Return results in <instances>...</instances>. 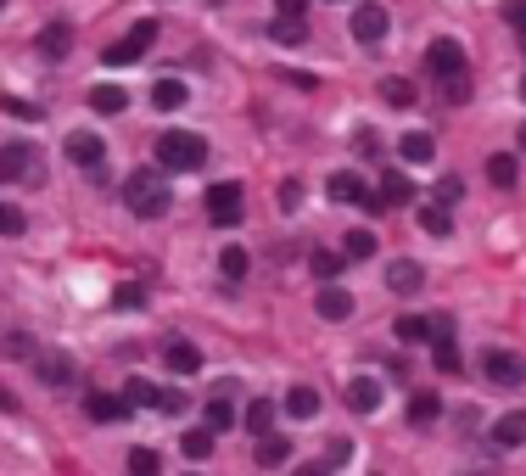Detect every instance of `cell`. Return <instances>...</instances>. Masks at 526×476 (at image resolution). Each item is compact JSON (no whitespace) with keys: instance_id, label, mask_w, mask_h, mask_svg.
<instances>
[{"instance_id":"cell-14","label":"cell","mask_w":526,"mask_h":476,"mask_svg":"<svg viewBox=\"0 0 526 476\" xmlns=\"http://www.w3.org/2000/svg\"><path fill=\"white\" fill-rule=\"evenodd\" d=\"M84 415L95 426H112V421H129V403L112 398V393H84Z\"/></svg>"},{"instance_id":"cell-16","label":"cell","mask_w":526,"mask_h":476,"mask_svg":"<svg viewBox=\"0 0 526 476\" xmlns=\"http://www.w3.org/2000/svg\"><path fill=\"white\" fill-rule=\"evenodd\" d=\"M325 190H331V202H358V208H365V197H370V185L358 180L353 169H336L331 180H325Z\"/></svg>"},{"instance_id":"cell-48","label":"cell","mask_w":526,"mask_h":476,"mask_svg":"<svg viewBox=\"0 0 526 476\" xmlns=\"http://www.w3.org/2000/svg\"><path fill=\"white\" fill-rule=\"evenodd\" d=\"M6 354H12V359H34V342H28L23 331H12V336H6Z\"/></svg>"},{"instance_id":"cell-18","label":"cell","mask_w":526,"mask_h":476,"mask_svg":"<svg viewBox=\"0 0 526 476\" xmlns=\"http://www.w3.org/2000/svg\"><path fill=\"white\" fill-rule=\"evenodd\" d=\"M162 364H169L174 375H196V370H202V354H196V342L174 336L169 347H162Z\"/></svg>"},{"instance_id":"cell-37","label":"cell","mask_w":526,"mask_h":476,"mask_svg":"<svg viewBox=\"0 0 526 476\" xmlns=\"http://www.w3.org/2000/svg\"><path fill=\"white\" fill-rule=\"evenodd\" d=\"M437 347H432V359H437V370L443 375H459V347H453V336H432Z\"/></svg>"},{"instance_id":"cell-51","label":"cell","mask_w":526,"mask_h":476,"mask_svg":"<svg viewBox=\"0 0 526 476\" xmlns=\"http://www.w3.org/2000/svg\"><path fill=\"white\" fill-rule=\"evenodd\" d=\"M280 17H308V0H275Z\"/></svg>"},{"instance_id":"cell-21","label":"cell","mask_w":526,"mask_h":476,"mask_svg":"<svg viewBox=\"0 0 526 476\" xmlns=\"http://www.w3.org/2000/svg\"><path fill=\"white\" fill-rule=\"evenodd\" d=\"M398 157H404V163H432V157H437V141L425 135V130H409V135L398 141Z\"/></svg>"},{"instance_id":"cell-31","label":"cell","mask_w":526,"mask_h":476,"mask_svg":"<svg viewBox=\"0 0 526 476\" xmlns=\"http://www.w3.org/2000/svg\"><path fill=\"white\" fill-rule=\"evenodd\" d=\"M414 79H398V73H392V79H381V102L386 107H414Z\"/></svg>"},{"instance_id":"cell-12","label":"cell","mask_w":526,"mask_h":476,"mask_svg":"<svg viewBox=\"0 0 526 476\" xmlns=\"http://www.w3.org/2000/svg\"><path fill=\"white\" fill-rule=\"evenodd\" d=\"M347 409H353V415H375V409H381V381L375 375H353L347 381Z\"/></svg>"},{"instance_id":"cell-6","label":"cell","mask_w":526,"mask_h":476,"mask_svg":"<svg viewBox=\"0 0 526 476\" xmlns=\"http://www.w3.org/2000/svg\"><path fill=\"white\" fill-rule=\"evenodd\" d=\"M241 213H247V202H241V185H236V180H224V185L208 190V219H213L219 230L241 225Z\"/></svg>"},{"instance_id":"cell-5","label":"cell","mask_w":526,"mask_h":476,"mask_svg":"<svg viewBox=\"0 0 526 476\" xmlns=\"http://www.w3.org/2000/svg\"><path fill=\"white\" fill-rule=\"evenodd\" d=\"M347 28H353V40H358V45H381V40H386V28H392V17H386V6H375V0H358L353 17H347Z\"/></svg>"},{"instance_id":"cell-26","label":"cell","mask_w":526,"mask_h":476,"mask_svg":"<svg viewBox=\"0 0 526 476\" xmlns=\"http://www.w3.org/2000/svg\"><path fill=\"white\" fill-rule=\"evenodd\" d=\"M275 415H280V409H275L269 398H258V403L247 409V415H241V426H247L252 437H269V432H275Z\"/></svg>"},{"instance_id":"cell-1","label":"cell","mask_w":526,"mask_h":476,"mask_svg":"<svg viewBox=\"0 0 526 476\" xmlns=\"http://www.w3.org/2000/svg\"><path fill=\"white\" fill-rule=\"evenodd\" d=\"M208 163V141L196 135V130H169V135H157V169H169V174H196Z\"/></svg>"},{"instance_id":"cell-28","label":"cell","mask_w":526,"mask_h":476,"mask_svg":"<svg viewBox=\"0 0 526 476\" xmlns=\"http://www.w3.org/2000/svg\"><path fill=\"white\" fill-rule=\"evenodd\" d=\"M342 258H347V264L375 258V230H347V236H342Z\"/></svg>"},{"instance_id":"cell-7","label":"cell","mask_w":526,"mask_h":476,"mask_svg":"<svg viewBox=\"0 0 526 476\" xmlns=\"http://www.w3.org/2000/svg\"><path fill=\"white\" fill-rule=\"evenodd\" d=\"M34 375L45 387H73L79 364H73V354H62V347H34Z\"/></svg>"},{"instance_id":"cell-10","label":"cell","mask_w":526,"mask_h":476,"mask_svg":"<svg viewBox=\"0 0 526 476\" xmlns=\"http://www.w3.org/2000/svg\"><path fill=\"white\" fill-rule=\"evenodd\" d=\"M68 51H73V23L68 17H51L40 28V62H68Z\"/></svg>"},{"instance_id":"cell-3","label":"cell","mask_w":526,"mask_h":476,"mask_svg":"<svg viewBox=\"0 0 526 476\" xmlns=\"http://www.w3.org/2000/svg\"><path fill=\"white\" fill-rule=\"evenodd\" d=\"M482 375L492 381V387H521L526 381V359L521 354H510V347H482Z\"/></svg>"},{"instance_id":"cell-33","label":"cell","mask_w":526,"mask_h":476,"mask_svg":"<svg viewBox=\"0 0 526 476\" xmlns=\"http://www.w3.org/2000/svg\"><path fill=\"white\" fill-rule=\"evenodd\" d=\"M342 264H347V258H342V252H331V247H314V252H308V269L319 275V286H325V280H336Z\"/></svg>"},{"instance_id":"cell-30","label":"cell","mask_w":526,"mask_h":476,"mask_svg":"<svg viewBox=\"0 0 526 476\" xmlns=\"http://www.w3.org/2000/svg\"><path fill=\"white\" fill-rule=\"evenodd\" d=\"M286 460H291V437L286 432L258 437V465H286Z\"/></svg>"},{"instance_id":"cell-19","label":"cell","mask_w":526,"mask_h":476,"mask_svg":"<svg viewBox=\"0 0 526 476\" xmlns=\"http://www.w3.org/2000/svg\"><path fill=\"white\" fill-rule=\"evenodd\" d=\"M286 415L291 421H314L319 415V387H303V381H297V387L286 393Z\"/></svg>"},{"instance_id":"cell-40","label":"cell","mask_w":526,"mask_h":476,"mask_svg":"<svg viewBox=\"0 0 526 476\" xmlns=\"http://www.w3.org/2000/svg\"><path fill=\"white\" fill-rule=\"evenodd\" d=\"M219 269H224V280H241V275H247V252H241V247H224V252H219Z\"/></svg>"},{"instance_id":"cell-23","label":"cell","mask_w":526,"mask_h":476,"mask_svg":"<svg viewBox=\"0 0 526 476\" xmlns=\"http://www.w3.org/2000/svg\"><path fill=\"white\" fill-rule=\"evenodd\" d=\"M409 197H414V180L398 174V169H386V174H381V202H386V208H404Z\"/></svg>"},{"instance_id":"cell-8","label":"cell","mask_w":526,"mask_h":476,"mask_svg":"<svg viewBox=\"0 0 526 476\" xmlns=\"http://www.w3.org/2000/svg\"><path fill=\"white\" fill-rule=\"evenodd\" d=\"M425 73H432V79L471 73L465 68V45H459V40H432V45H425Z\"/></svg>"},{"instance_id":"cell-55","label":"cell","mask_w":526,"mask_h":476,"mask_svg":"<svg viewBox=\"0 0 526 476\" xmlns=\"http://www.w3.org/2000/svg\"><path fill=\"white\" fill-rule=\"evenodd\" d=\"M185 476H202V471H185Z\"/></svg>"},{"instance_id":"cell-2","label":"cell","mask_w":526,"mask_h":476,"mask_svg":"<svg viewBox=\"0 0 526 476\" xmlns=\"http://www.w3.org/2000/svg\"><path fill=\"white\" fill-rule=\"evenodd\" d=\"M123 202H129L135 219H162V213H169V185H162L151 169H135L123 180Z\"/></svg>"},{"instance_id":"cell-20","label":"cell","mask_w":526,"mask_h":476,"mask_svg":"<svg viewBox=\"0 0 526 476\" xmlns=\"http://www.w3.org/2000/svg\"><path fill=\"white\" fill-rule=\"evenodd\" d=\"M487 180L499 185V190H510V185L521 180V157H515V151H492V157H487Z\"/></svg>"},{"instance_id":"cell-38","label":"cell","mask_w":526,"mask_h":476,"mask_svg":"<svg viewBox=\"0 0 526 476\" xmlns=\"http://www.w3.org/2000/svg\"><path fill=\"white\" fill-rule=\"evenodd\" d=\"M392 331H398V342H425V336H432V320H420V314H404V320L392 325Z\"/></svg>"},{"instance_id":"cell-46","label":"cell","mask_w":526,"mask_h":476,"mask_svg":"<svg viewBox=\"0 0 526 476\" xmlns=\"http://www.w3.org/2000/svg\"><path fill=\"white\" fill-rule=\"evenodd\" d=\"M499 12H504V23H510V28H521V34H526V0H504Z\"/></svg>"},{"instance_id":"cell-42","label":"cell","mask_w":526,"mask_h":476,"mask_svg":"<svg viewBox=\"0 0 526 476\" xmlns=\"http://www.w3.org/2000/svg\"><path fill=\"white\" fill-rule=\"evenodd\" d=\"M28 230V219H23V208H12V202H0V236H23Z\"/></svg>"},{"instance_id":"cell-9","label":"cell","mask_w":526,"mask_h":476,"mask_svg":"<svg viewBox=\"0 0 526 476\" xmlns=\"http://www.w3.org/2000/svg\"><path fill=\"white\" fill-rule=\"evenodd\" d=\"M314 308H319V320L342 325V320H353V292H347V286H336V280H325L319 292H314Z\"/></svg>"},{"instance_id":"cell-53","label":"cell","mask_w":526,"mask_h":476,"mask_svg":"<svg viewBox=\"0 0 526 476\" xmlns=\"http://www.w3.org/2000/svg\"><path fill=\"white\" fill-rule=\"evenodd\" d=\"M291 476H331V465H297Z\"/></svg>"},{"instance_id":"cell-27","label":"cell","mask_w":526,"mask_h":476,"mask_svg":"<svg viewBox=\"0 0 526 476\" xmlns=\"http://www.w3.org/2000/svg\"><path fill=\"white\" fill-rule=\"evenodd\" d=\"M269 40L275 45H303L308 40V17H275L269 23Z\"/></svg>"},{"instance_id":"cell-41","label":"cell","mask_w":526,"mask_h":476,"mask_svg":"<svg viewBox=\"0 0 526 476\" xmlns=\"http://www.w3.org/2000/svg\"><path fill=\"white\" fill-rule=\"evenodd\" d=\"M432 197H437V208H453L459 197H465V180H459V174H448V180H437V190H432Z\"/></svg>"},{"instance_id":"cell-39","label":"cell","mask_w":526,"mask_h":476,"mask_svg":"<svg viewBox=\"0 0 526 476\" xmlns=\"http://www.w3.org/2000/svg\"><path fill=\"white\" fill-rule=\"evenodd\" d=\"M151 409H157V415H185V409H190V398H185V393H180V387H162V393H157V403H151Z\"/></svg>"},{"instance_id":"cell-35","label":"cell","mask_w":526,"mask_h":476,"mask_svg":"<svg viewBox=\"0 0 526 476\" xmlns=\"http://www.w3.org/2000/svg\"><path fill=\"white\" fill-rule=\"evenodd\" d=\"M118 398L129 403V415H135V409H146V403H157V387H151V381H141V375H135V381H129V387H123Z\"/></svg>"},{"instance_id":"cell-32","label":"cell","mask_w":526,"mask_h":476,"mask_svg":"<svg viewBox=\"0 0 526 476\" xmlns=\"http://www.w3.org/2000/svg\"><path fill=\"white\" fill-rule=\"evenodd\" d=\"M437 102H443V107H465V102H471V73L437 79Z\"/></svg>"},{"instance_id":"cell-50","label":"cell","mask_w":526,"mask_h":476,"mask_svg":"<svg viewBox=\"0 0 526 476\" xmlns=\"http://www.w3.org/2000/svg\"><path fill=\"white\" fill-rule=\"evenodd\" d=\"M375 146H381V141H375V130H358V157H381Z\"/></svg>"},{"instance_id":"cell-49","label":"cell","mask_w":526,"mask_h":476,"mask_svg":"<svg viewBox=\"0 0 526 476\" xmlns=\"http://www.w3.org/2000/svg\"><path fill=\"white\" fill-rule=\"evenodd\" d=\"M347 460H353V442H347V437H331V471L347 465Z\"/></svg>"},{"instance_id":"cell-22","label":"cell","mask_w":526,"mask_h":476,"mask_svg":"<svg viewBox=\"0 0 526 476\" xmlns=\"http://www.w3.org/2000/svg\"><path fill=\"white\" fill-rule=\"evenodd\" d=\"M202 426H208L213 437H219V432H229V426H241V421H236V409H229V398H224V393H213V398H208V409H202Z\"/></svg>"},{"instance_id":"cell-13","label":"cell","mask_w":526,"mask_h":476,"mask_svg":"<svg viewBox=\"0 0 526 476\" xmlns=\"http://www.w3.org/2000/svg\"><path fill=\"white\" fill-rule=\"evenodd\" d=\"M68 157H73L79 169H102L107 141H102V135H90V130H73V135H68Z\"/></svg>"},{"instance_id":"cell-52","label":"cell","mask_w":526,"mask_h":476,"mask_svg":"<svg viewBox=\"0 0 526 476\" xmlns=\"http://www.w3.org/2000/svg\"><path fill=\"white\" fill-rule=\"evenodd\" d=\"M0 409H6V415H17V409H23V403H17V393H12V387H0Z\"/></svg>"},{"instance_id":"cell-24","label":"cell","mask_w":526,"mask_h":476,"mask_svg":"<svg viewBox=\"0 0 526 476\" xmlns=\"http://www.w3.org/2000/svg\"><path fill=\"white\" fill-rule=\"evenodd\" d=\"M213 442H219V437H213L208 426H190V432L180 437V454H185V460H196V465H202V460H213Z\"/></svg>"},{"instance_id":"cell-54","label":"cell","mask_w":526,"mask_h":476,"mask_svg":"<svg viewBox=\"0 0 526 476\" xmlns=\"http://www.w3.org/2000/svg\"><path fill=\"white\" fill-rule=\"evenodd\" d=\"M515 146H521V151H526V123H521V130H515Z\"/></svg>"},{"instance_id":"cell-15","label":"cell","mask_w":526,"mask_h":476,"mask_svg":"<svg viewBox=\"0 0 526 476\" xmlns=\"http://www.w3.org/2000/svg\"><path fill=\"white\" fill-rule=\"evenodd\" d=\"M28 174H34V151H28V146H0V185H12V180H28Z\"/></svg>"},{"instance_id":"cell-56","label":"cell","mask_w":526,"mask_h":476,"mask_svg":"<svg viewBox=\"0 0 526 476\" xmlns=\"http://www.w3.org/2000/svg\"><path fill=\"white\" fill-rule=\"evenodd\" d=\"M521 95H526V79H521Z\"/></svg>"},{"instance_id":"cell-11","label":"cell","mask_w":526,"mask_h":476,"mask_svg":"<svg viewBox=\"0 0 526 476\" xmlns=\"http://www.w3.org/2000/svg\"><path fill=\"white\" fill-rule=\"evenodd\" d=\"M386 286H392L398 297L425 292V264H414V258H392V264H386Z\"/></svg>"},{"instance_id":"cell-4","label":"cell","mask_w":526,"mask_h":476,"mask_svg":"<svg viewBox=\"0 0 526 476\" xmlns=\"http://www.w3.org/2000/svg\"><path fill=\"white\" fill-rule=\"evenodd\" d=\"M151 40H157V17H141L118 45H107V68H129V62H141L151 51Z\"/></svg>"},{"instance_id":"cell-44","label":"cell","mask_w":526,"mask_h":476,"mask_svg":"<svg viewBox=\"0 0 526 476\" xmlns=\"http://www.w3.org/2000/svg\"><path fill=\"white\" fill-rule=\"evenodd\" d=\"M303 208V180H286L280 185V213H297Z\"/></svg>"},{"instance_id":"cell-17","label":"cell","mask_w":526,"mask_h":476,"mask_svg":"<svg viewBox=\"0 0 526 476\" xmlns=\"http://www.w3.org/2000/svg\"><path fill=\"white\" fill-rule=\"evenodd\" d=\"M521 442H526V409H510L492 421V449H521Z\"/></svg>"},{"instance_id":"cell-25","label":"cell","mask_w":526,"mask_h":476,"mask_svg":"<svg viewBox=\"0 0 526 476\" xmlns=\"http://www.w3.org/2000/svg\"><path fill=\"white\" fill-rule=\"evenodd\" d=\"M90 107L102 112V118H112V112L129 107V90H123V84H95V90H90Z\"/></svg>"},{"instance_id":"cell-29","label":"cell","mask_w":526,"mask_h":476,"mask_svg":"<svg viewBox=\"0 0 526 476\" xmlns=\"http://www.w3.org/2000/svg\"><path fill=\"white\" fill-rule=\"evenodd\" d=\"M437 415H443V398L437 393H414L409 398V426H437Z\"/></svg>"},{"instance_id":"cell-36","label":"cell","mask_w":526,"mask_h":476,"mask_svg":"<svg viewBox=\"0 0 526 476\" xmlns=\"http://www.w3.org/2000/svg\"><path fill=\"white\" fill-rule=\"evenodd\" d=\"M420 230H425V236H453V213L432 202V208H425V213H420Z\"/></svg>"},{"instance_id":"cell-57","label":"cell","mask_w":526,"mask_h":476,"mask_svg":"<svg viewBox=\"0 0 526 476\" xmlns=\"http://www.w3.org/2000/svg\"><path fill=\"white\" fill-rule=\"evenodd\" d=\"M0 6H6V0H0Z\"/></svg>"},{"instance_id":"cell-47","label":"cell","mask_w":526,"mask_h":476,"mask_svg":"<svg viewBox=\"0 0 526 476\" xmlns=\"http://www.w3.org/2000/svg\"><path fill=\"white\" fill-rule=\"evenodd\" d=\"M112 303H118V308H141V303H146V292H141V286H118Z\"/></svg>"},{"instance_id":"cell-34","label":"cell","mask_w":526,"mask_h":476,"mask_svg":"<svg viewBox=\"0 0 526 476\" xmlns=\"http://www.w3.org/2000/svg\"><path fill=\"white\" fill-rule=\"evenodd\" d=\"M151 102H157L162 112L185 107V84H180V79H157V84H151Z\"/></svg>"},{"instance_id":"cell-43","label":"cell","mask_w":526,"mask_h":476,"mask_svg":"<svg viewBox=\"0 0 526 476\" xmlns=\"http://www.w3.org/2000/svg\"><path fill=\"white\" fill-rule=\"evenodd\" d=\"M129 476H157V449H129Z\"/></svg>"},{"instance_id":"cell-45","label":"cell","mask_w":526,"mask_h":476,"mask_svg":"<svg viewBox=\"0 0 526 476\" xmlns=\"http://www.w3.org/2000/svg\"><path fill=\"white\" fill-rule=\"evenodd\" d=\"M0 107H6L12 118H28V123L40 118V107H34V102H23V95H6V102H0Z\"/></svg>"}]
</instances>
